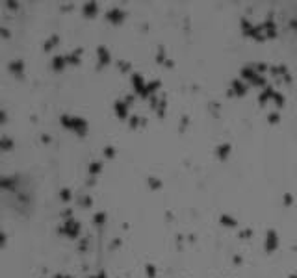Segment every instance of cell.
<instances>
[{
	"label": "cell",
	"mask_w": 297,
	"mask_h": 278,
	"mask_svg": "<svg viewBox=\"0 0 297 278\" xmlns=\"http://www.w3.org/2000/svg\"><path fill=\"white\" fill-rule=\"evenodd\" d=\"M277 247H278L277 232H275V230H267V234H266V250H267V252H273Z\"/></svg>",
	"instance_id": "3"
},
{
	"label": "cell",
	"mask_w": 297,
	"mask_h": 278,
	"mask_svg": "<svg viewBox=\"0 0 297 278\" xmlns=\"http://www.w3.org/2000/svg\"><path fill=\"white\" fill-rule=\"evenodd\" d=\"M221 224H225V226H230V228H234L238 222L234 221L232 217H228V215H221Z\"/></svg>",
	"instance_id": "15"
},
{
	"label": "cell",
	"mask_w": 297,
	"mask_h": 278,
	"mask_svg": "<svg viewBox=\"0 0 297 278\" xmlns=\"http://www.w3.org/2000/svg\"><path fill=\"white\" fill-rule=\"evenodd\" d=\"M95 278H108V276H106L104 273H100V275H97V276H95Z\"/></svg>",
	"instance_id": "29"
},
{
	"label": "cell",
	"mask_w": 297,
	"mask_h": 278,
	"mask_svg": "<svg viewBox=\"0 0 297 278\" xmlns=\"http://www.w3.org/2000/svg\"><path fill=\"white\" fill-rule=\"evenodd\" d=\"M80 54H82V50H76V52L65 56V58H67V63H71V65H78L80 63Z\"/></svg>",
	"instance_id": "14"
},
{
	"label": "cell",
	"mask_w": 297,
	"mask_h": 278,
	"mask_svg": "<svg viewBox=\"0 0 297 278\" xmlns=\"http://www.w3.org/2000/svg\"><path fill=\"white\" fill-rule=\"evenodd\" d=\"M154 273H156L154 265H147V276H149V278H154V276H156Z\"/></svg>",
	"instance_id": "23"
},
{
	"label": "cell",
	"mask_w": 297,
	"mask_h": 278,
	"mask_svg": "<svg viewBox=\"0 0 297 278\" xmlns=\"http://www.w3.org/2000/svg\"><path fill=\"white\" fill-rule=\"evenodd\" d=\"M65 63H67V58H65V56H56L54 61H52V65H54L56 71H61V69L65 67Z\"/></svg>",
	"instance_id": "13"
},
{
	"label": "cell",
	"mask_w": 297,
	"mask_h": 278,
	"mask_svg": "<svg viewBox=\"0 0 297 278\" xmlns=\"http://www.w3.org/2000/svg\"><path fill=\"white\" fill-rule=\"evenodd\" d=\"M124 17V13L119 9V8H113V9H110L108 13H106V19L110 20V22H113V24H119L121 20Z\"/></svg>",
	"instance_id": "5"
},
{
	"label": "cell",
	"mask_w": 297,
	"mask_h": 278,
	"mask_svg": "<svg viewBox=\"0 0 297 278\" xmlns=\"http://www.w3.org/2000/svg\"><path fill=\"white\" fill-rule=\"evenodd\" d=\"M80 206H82V208H87V206H91V199H87V197L80 199Z\"/></svg>",
	"instance_id": "25"
},
{
	"label": "cell",
	"mask_w": 297,
	"mask_h": 278,
	"mask_svg": "<svg viewBox=\"0 0 297 278\" xmlns=\"http://www.w3.org/2000/svg\"><path fill=\"white\" fill-rule=\"evenodd\" d=\"M100 169H102V163H100V161H93V163H89V173H91V174H99Z\"/></svg>",
	"instance_id": "16"
},
{
	"label": "cell",
	"mask_w": 297,
	"mask_h": 278,
	"mask_svg": "<svg viewBox=\"0 0 297 278\" xmlns=\"http://www.w3.org/2000/svg\"><path fill=\"white\" fill-rule=\"evenodd\" d=\"M126 110H128L126 100H119V102H115V115H117L119 119H124V117H126Z\"/></svg>",
	"instance_id": "7"
},
{
	"label": "cell",
	"mask_w": 297,
	"mask_h": 278,
	"mask_svg": "<svg viewBox=\"0 0 297 278\" xmlns=\"http://www.w3.org/2000/svg\"><path fill=\"white\" fill-rule=\"evenodd\" d=\"M97 11H99V8H97V4H95V2L85 4V6H84V15H85V17H95V15H97Z\"/></svg>",
	"instance_id": "10"
},
{
	"label": "cell",
	"mask_w": 297,
	"mask_h": 278,
	"mask_svg": "<svg viewBox=\"0 0 297 278\" xmlns=\"http://www.w3.org/2000/svg\"><path fill=\"white\" fill-rule=\"evenodd\" d=\"M59 232L61 234H65L67 238H76L78 236V232H80V222L78 221H74V219H67L65 221V224L59 228Z\"/></svg>",
	"instance_id": "2"
},
{
	"label": "cell",
	"mask_w": 297,
	"mask_h": 278,
	"mask_svg": "<svg viewBox=\"0 0 297 278\" xmlns=\"http://www.w3.org/2000/svg\"><path fill=\"white\" fill-rule=\"evenodd\" d=\"M58 37H56V35H54V37H52V39H48L47 41V43H45V50H47V52H48V50H50V48H54V46H56V45H58Z\"/></svg>",
	"instance_id": "17"
},
{
	"label": "cell",
	"mask_w": 297,
	"mask_h": 278,
	"mask_svg": "<svg viewBox=\"0 0 297 278\" xmlns=\"http://www.w3.org/2000/svg\"><path fill=\"white\" fill-rule=\"evenodd\" d=\"M273 100H275L277 108H282V106H284V99H282V95H280V93H275V97H273Z\"/></svg>",
	"instance_id": "21"
},
{
	"label": "cell",
	"mask_w": 297,
	"mask_h": 278,
	"mask_svg": "<svg viewBox=\"0 0 297 278\" xmlns=\"http://www.w3.org/2000/svg\"><path fill=\"white\" fill-rule=\"evenodd\" d=\"M11 147H13V143H11V141H9L8 137L2 139V143H0V148H2V150H9Z\"/></svg>",
	"instance_id": "19"
},
{
	"label": "cell",
	"mask_w": 297,
	"mask_h": 278,
	"mask_svg": "<svg viewBox=\"0 0 297 278\" xmlns=\"http://www.w3.org/2000/svg\"><path fill=\"white\" fill-rule=\"evenodd\" d=\"M93 221H95V224H104V222H106V215H104V213H95V219H93Z\"/></svg>",
	"instance_id": "20"
},
{
	"label": "cell",
	"mask_w": 297,
	"mask_h": 278,
	"mask_svg": "<svg viewBox=\"0 0 297 278\" xmlns=\"http://www.w3.org/2000/svg\"><path fill=\"white\" fill-rule=\"evenodd\" d=\"M228 154H230V145H228V143H225V145H219V147H217V158H219V159L228 158Z\"/></svg>",
	"instance_id": "11"
},
{
	"label": "cell",
	"mask_w": 297,
	"mask_h": 278,
	"mask_svg": "<svg viewBox=\"0 0 297 278\" xmlns=\"http://www.w3.org/2000/svg\"><path fill=\"white\" fill-rule=\"evenodd\" d=\"M132 85H134V91H136V93H139L141 97H145L147 85H145V82H143V78H141L139 74H134V76H132Z\"/></svg>",
	"instance_id": "4"
},
{
	"label": "cell",
	"mask_w": 297,
	"mask_h": 278,
	"mask_svg": "<svg viewBox=\"0 0 297 278\" xmlns=\"http://www.w3.org/2000/svg\"><path fill=\"white\" fill-rule=\"evenodd\" d=\"M292 202H294V199H292V195H284V204H286V206H290Z\"/></svg>",
	"instance_id": "26"
},
{
	"label": "cell",
	"mask_w": 297,
	"mask_h": 278,
	"mask_svg": "<svg viewBox=\"0 0 297 278\" xmlns=\"http://www.w3.org/2000/svg\"><path fill=\"white\" fill-rule=\"evenodd\" d=\"M113 154H115V150H113L112 147H108V148H104V156H106V158H113Z\"/></svg>",
	"instance_id": "24"
},
{
	"label": "cell",
	"mask_w": 297,
	"mask_h": 278,
	"mask_svg": "<svg viewBox=\"0 0 297 278\" xmlns=\"http://www.w3.org/2000/svg\"><path fill=\"white\" fill-rule=\"evenodd\" d=\"M247 93V85H243L239 80H234L232 82V93L230 95H238V97H243Z\"/></svg>",
	"instance_id": "6"
},
{
	"label": "cell",
	"mask_w": 297,
	"mask_h": 278,
	"mask_svg": "<svg viewBox=\"0 0 297 278\" xmlns=\"http://www.w3.org/2000/svg\"><path fill=\"white\" fill-rule=\"evenodd\" d=\"M251 234H253V232H251V230H247V232H241V234H239V236H241V238H249V236H251Z\"/></svg>",
	"instance_id": "28"
},
{
	"label": "cell",
	"mask_w": 297,
	"mask_h": 278,
	"mask_svg": "<svg viewBox=\"0 0 297 278\" xmlns=\"http://www.w3.org/2000/svg\"><path fill=\"white\" fill-rule=\"evenodd\" d=\"M61 122H63V126H65V128H69V130L76 132L78 136H84V134L87 132V122H85L84 119H80V117L63 115V117H61Z\"/></svg>",
	"instance_id": "1"
},
{
	"label": "cell",
	"mask_w": 297,
	"mask_h": 278,
	"mask_svg": "<svg viewBox=\"0 0 297 278\" xmlns=\"http://www.w3.org/2000/svg\"><path fill=\"white\" fill-rule=\"evenodd\" d=\"M277 120H278V113H273V115H269V122H273V124H275Z\"/></svg>",
	"instance_id": "27"
},
{
	"label": "cell",
	"mask_w": 297,
	"mask_h": 278,
	"mask_svg": "<svg viewBox=\"0 0 297 278\" xmlns=\"http://www.w3.org/2000/svg\"><path fill=\"white\" fill-rule=\"evenodd\" d=\"M149 185L152 187V189H158V187H162V182L156 178H149Z\"/></svg>",
	"instance_id": "22"
},
{
	"label": "cell",
	"mask_w": 297,
	"mask_h": 278,
	"mask_svg": "<svg viewBox=\"0 0 297 278\" xmlns=\"http://www.w3.org/2000/svg\"><path fill=\"white\" fill-rule=\"evenodd\" d=\"M110 63V52L104 48V46H99V65H108Z\"/></svg>",
	"instance_id": "9"
},
{
	"label": "cell",
	"mask_w": 297,
	"mask_h": 278,
	"mask_svg": "<svg viewBox=\"0 0 297 278\" xmlns=\"http://www.w3.org/2000/svg\"><path fill=\"white\" fill-rule=\"evenodd\" d=\"M59 199L63 200V202H69L71 200V191L69 189H61L59 191Z\"/></svg>",
	"instance_id": "18"
},
{
	"label": "cell",
	"mask_w": 297,
	"mask_h": 278,
	"mask_svg": "<svg viewBox=\"0 0 297 278\" xmlns=\"http://www.w3.org/2000/svg\"><path fill=\"white\" fill-rule=\"evenodd\" d=\"M9 71L17 76H22V63L20 61H11L9 63Z\"/></svg>",
	"instance_id": "12"
},
{
	"label": "cell",
	"mask_w": 297,
	"mask_h": 278,
	"mask_svg": "<svg viewBox=\"0 0 297 278\" xmlns=\"http://www.w3.org/2000/svg\"><path fill=\"white\" fill-rule=\"evenodd\" d=\"M290 278H297V275H292V276H290Z\"/></svg>",
	"instance_id": "30"
},
{
	"label": "cell",
	"mask_w": 297,
	"mask_h": 278,
	"mask_svg": "<svg viewBox=\"0 0 297 278\" xmlns=\"http://www.w3.org/2000/svg\"><path fill=\"white\" fill-rule=\"evenodd\" d=\"M273 97H275V89H273L271 85L264 87V91H262V95H260V104H266V100H271Z\"/></svg>",
	"instance_id": "8"
}]
</instances>
